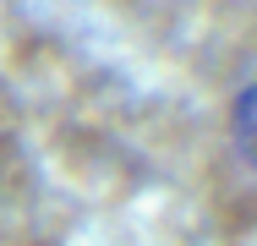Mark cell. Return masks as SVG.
<instances>
[{"label":"cell","mask_w":257,"mask_h":246,"mask_svg":"<svg viewBox=\"0 0 257 246\" xmlns=\"http://www.w3.org/2000/svg\"><path fill=\"white\" fill-rule=\"evenodd\" d=\"M230 132H235V148H241V159L257 170V82H252L241 98H235V109H230Z\"/></svg>","instance_id":"1"}]
</instances>
